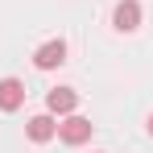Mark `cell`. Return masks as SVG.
Segmentation results:
<instances>
[{
  "instance_id": "3957f363",
  "label": "cell",
  "mask_w": 153,
  "mask_h": 153,
  "mask_svg": "<svg viewBox=\"0 0 153 153\" xmlns=\"http://www.w3.org/2000/svg\"><path fill=\"white\" fill-rule=\"evenodd\" d=\"M79 108V91L75 87H54V91H46V112L50 116H71Z\"/></svg>"
},
{
  "instance_id": "7a4b0ae2",
  "label": "cell",
  "mask_w": 153,
  "mask_h": 153,
  "mask_svg": "<svg viewBox=\"0 0 153 153\" xmlns=\"http://www.w3.org/2000/svg\"><path fill=\"white\" fill-rule=\"evenodd\" d=\"M91 128L95 124H91L87 116H75V112H71V116L58 124V137H62L66 145H83V141H91Z\"/></svg>"
},
{
  "instance_id": "52a82bcc",
  "label": "cell",
  "mask_w": 153,
  "mask_h": 153,
  "mask_svg": "<svg viewBox=\"0 0 153 153\" xmlns=\"http://www.w3.org/2000/svg\"><path fill=\"white\" fill-rule=\"evenodd\" d=\"M149 137H153V116H149Z\"/></svg>"
},
{
  "instance_id": "5b68a950",
  "label": "cell",
  "mask_w": 153,
  "mask_h": 153,
  "mask_svg": "<svg viewBox=\"0 0 153 153\" xmlns=\"http://www.w3.org/2000/svg\"><path fill=\"white\" fill-rule=\"evenodd\" d=\"M25 132H29V141H33V145H46V141L58 137V124H54L50 112H42V116H33V120L25 124Z\"/></svg>"
},
{
  "instance_id": "8992f818",
  "label": "cell",
  "mask_w": 153,
  "mask_h": 153,
  "mask_svg": "<svg viewBox=\"0 0 153 153\" xmlns=\"http://www.w3.org/2000/svg\"><path fill=\"white\" fill-rule=\"evenodd\" d=\"M25 103V83L21 79H0V112H17Z\"/></svg>"
},
{
  "instance_id": "6da1fadb",
  "label": "cell",
  "mask_w": 153,
  "mask_h": 153,
  "mask_svg": "<svg viewBox=\"0 0 153 153\" xmlns=\"http://www.w3.org/2000/svg\"><path fill=\"white\" fill-rule=\"evenodd\" d=\"M62 62H66V42H62V37H54V42H46V46L33 50V66H37V71H54V66H62Z\"/></svg>"
},
{
  "instance_id": "277c9868",
  "label": "cell",
  "mask_w": 153,
  "mask_h": 153,
  "mask_svg": "<svg viewBox=\"0 0 153 153\" xmlns=\"http://www.w3.org/2000/svg\"><path fill=\"white\" fill-rule=\"evenodd\" d=\"M112 25L120 29V33L141 29V4H137V0H120V4H116V13H112Z\"/></svg>"
}]
</instances>
